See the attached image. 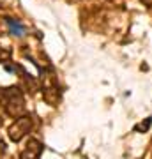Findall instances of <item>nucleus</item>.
Masks as SVG:
<instances>
[{
    "instance_id": "f257e3e1",
    "label": "nucleus",
    "mask_w": 152,
    "mask_h": 159,
    "mask_svg": "<svg viewBox=\"0 0 152 159\" xmlns=\"http://www.w3.org/2000/svg\"><path fill=\"white\" fill-rule=\"evenodd\" d=\"M9 25H11V30H12L14 34H16V32H18V35L21 34V27H19L18 23H14V21H11V19H9Z\"/></svg>"
}]
</instances>
